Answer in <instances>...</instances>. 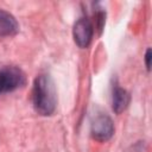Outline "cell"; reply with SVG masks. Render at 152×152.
Wrapping results in <instances>:
<instances>
[{
    "label": "cell",
    "instance_id": "cell-1",
    "mask_svg": "<svg viewBox=\"0 0 152 152\" xmlns=\"http://www.w3.org/2000/svg\"><path fill=\"white\" fill-rule=\"evenodd\" d=\"M32 104L39 115L49 116L55 113L57 107V95L50 75L40 74L34 78L32 87Z\"/></svg>",
    "mask_w": 152,
    "mask_h": 152
},
{
    "label": "cell",
    "instance_id": "cell-2",
    "mask_svg": "<svg viewBox=\"0 0 152 152\" xmlns=\"http://www.w3.org/2000/svg\"><path fill=\"white\" fill-rule=\"evenodd\" d=\"M25 83V74L17 66L0 69V95L12 93Z\"/></svg>",
    "mask_w": 152,
    "mask_h": 152
},
{
    "label": "cell",
    "instance_id": "cell-3",
    "mask_svg": "<svg viewBox=\"0 0 152 152\" xmlns=\"http://www.w3.org/2000/svg\"><path fill=\"white\" fill-rule=\"evenodd\" d=\"M91 137L97 141H107L114 134V124L107 114H99L95 116L90 125Z\"/></svg>",
    "mask_w": 152,
    "mask_h": 152
},
{
    "label": "cell",
    "instance_id": "cell-4",
    "mask_svg": "<svg viewBox=\"0 0 152 152\" xmlns=\"http://www.w3.org/2000/svg\"><path fill=\"white\" fill-rule=\"evenodd\" d=\"M93 36H94V26L88 18H80L74 24L72 37L77 46L82 49L88 48L89 44L91 43Z\"/></svg>",
    "mask_w": 152,
    "mask_h": 152
},
{
    "label": "cell",
    "instance_id": "cell-5",
    "mask_svg": "<svg viewBox=\"0 0 152 152\" xmlns=\"http://www.w3.org/2000/svg\"><path fill=\"white\" fill-rule=\"evenodd\" d=\"M19 31L17 19L7 11L0 8V37H11Z\"/></svg>",
    "mask_w": 152,
    "mask_h": 152
},
{
    "label": "cell",
    "instance_id": "cell-6",
    "mask_svg": "<svg viewBox=\"0 0 152 152\" xmlns=\"http://www.w3.org/2000/svg\"><path fill=\"white\" fill-rule=\"evenodd\" d=\"M129 101H131L129 93L116 84L113 88V95H112V107L114 113L116 114L122 113L129 104Z\"/></svg>",
    "mask_w": 152,
    "mask_h": 152
},
{
    "label": "cell",
    "instance_id": "cell-7",
    "mask_svg": "<svg viewBox=\"0 0 152 152\" xmlns=\"http://www.w3.org/2000/svg\"><path fill=\"white\" fill-rule=\"evenodd\" d=\"M145 65H146L147 70L150 71V66H151V49L150 48L145 52Z\"/></svg>",
    "mask_w": 152,
    "mask_h": 152
}]
</instances>
